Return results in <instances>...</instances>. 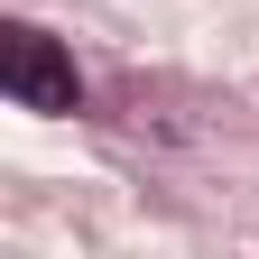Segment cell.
I'll return each instance as SVG.
<instances>
[{"label":"cell","mask_w":259,"mask_h":259,"mask_svg":"<svg viewBox=\"0 0 259 259\" xmlns=\"http://www.w3.org/2000/svg\"><path fill=\"white\" fill-rule=\"evenodd\" d=\"M0 83H10V102L19 111H83V74H74V56H65L47 28H10V47H0Z\"/></svg>","instance_id":"obj_1"}]
</instances>
